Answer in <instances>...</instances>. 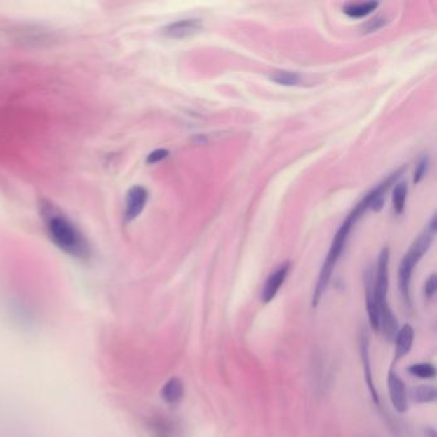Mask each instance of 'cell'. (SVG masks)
I'll return each mask as SVG.
<instances>
[{
	"label": "cell",
	"instance_id": "20",
	"mask_svg": "<svg viewBox=\"0 0 437 437\" xmlns=\"http://www.w3.org/2000/svg\"><path fill=\"white\" fill-rule=\"evenodd\" d=\"M385 20H382V18L377 17V18L370 20V22L367 23V25L364 26V30L367 31V32H375V31L382 29V27L385 26Z\"/></svg>",
	"mask_w": 437,
	"mask_h": 437
},
{
	"label": "cell",
	"instance_id": "9",
	"mask_svg": "<svg viewBox=\"0 0 437 437\" xmlns=\"http://www.w3.org/2000/svg\"><path fill=\"white\" fill-rule=\"evenodd\" d=\"M361 356H362V363H363L365 384H367L368 389H370L372 399L376 403V405H379V396H378L376 386H375V382H373L372 368H370V340H368V336L365 334H362V336H361Z\"/></svg>",
	"mask_w": 437,
	"mask_h": 437
},
{
	"label": "cell",
	"instance_id": "6",
	"mask_svg": "<svg viewBox=\"0 0 437 437\" xmlns=\"http://www.w3.org/2000/svg\"><path fill=\"white\" fill-rule=\"evenodd\" d=\"M203 30V23L198 18H186L178 20L176 22L170 23L164 27L162 32L166 37L170 39H186L195 36Z\"/></svg>",
	"mask_w": 437,
	"mask_h": 437
},
{
	"label": "cell",
	"instance_id": "18",
	"mask_svg": "<svg viewBox=\"0 0 437 437\" xmlns=\"http://www.w3.org/2000/svg\"><path fill=\"white\" fill-rule=\"evenodd\" d=\"M170 152L167 149H156L153 150L148 156H147V163L156 164L164 161L166 158H168Z\"/></svg>",
	"mask_w": 437,
	"mask_h": 437
},
{
	"label": "cell",
	"instance_id": "13",
	"mask_svg": "<svg viewBox=\"0 0 437 437\" xmlns=\"http://www.w3.org/2000/svg\"><path fill=\"white\" fill-rule=\"evenodd\" d=\"M412 401L418 404H427L436 401L437 391L433 386L421 385L417 386L412 390Z\"/></svg>",
	"mask_w": 437,
	"mask_h": 437
},
{
	"label": "cell",
	"instance_id": "12",
	"mask_svg": "<svg viewBox=\"0 0 437 437\" xmlns=\"http://www.w3.org/2000/svg\"><path fill=\"white\" fill-rule=\"evenodd\" d=\"M379 3L367 1V3H349L344 6V13L350 18H363L377 9Z\"/></svg>",
	"mask_w": 437,
	"mask_h": 437
},
{
	"label": "cell",
	"instance_id": "5",
	"mask_svg": "<svg viewBox=\"0 0 437 437\" xmlns=\"http://www.w3.org/2000/svg\"><path fill=\"white\" fill-rule=\"evenodd\" d=\"M290 268H291L290 262H285V263L280 264L278 267L274 269L272 274L268 276L267 281H266L264 286H263V290H262V302L263 303H271L276 297V295L278 294V291L281 289L283 282L286 281V278H288Z\"/></svg>",
	"mask_w": 437,
	"mask_h": 437
},
{
	"label": "cell",
	"instance_id": "7",
	"mask_svg": "<svg viewBox=\"0 0 437 437\" xmlns=\"http://www.w3.org/2000/svg\"><path fill=\"white\" fill-rule=\"evenodd\" d=\"M387 387L394 409L401 415L405 413L408 410V393L403 379L396 373L390 372L387 377Z\"/></svg>",
	"mask_w": 437,
	"mask_h": 437
},
{
	"label": "cell",
	"instance_id": "3",
	"mask_svg": "<svg viewBox=\"0 0 437 437\" xmlns=\"http://www.w3.org/2000/svg\"><path fill=\"white\" fill-rule=\"evenodd\" d=\"M436 215H432L430 223L426 226L422 234L415 238V243L412 244L410 249L401 260V267H399V288H401L403 300L408 308L412 307V297H410L412 274H413L415 266L419 263L423 255L430 249L431 244L436 235Z\"/></svg>",
	"mask_w": 437,
	"mask_h": 437
},
{
	"label": "cell",
	"instance_id": "10",
	"mask_svg": "<svg viewBox=\"0 0 437 437\" xmlns=\"http://www.w3.org/2000/svg\"><path fill=\"white\" fill-rule=\"evenodd\" d=\"M415 342V328L410 325H404L395 336V358L399 361L407 356Z\"/></svg>",
	"mask_w": 437,
	"mask_h": 437
},
{
	"label": "cell",
	"instance_id": "11",
	"mask_svg": "<svg viewBox=\"0 0 437 437\" xmlns=\"http://www.w3.org/2000/svg\"><path fill=\"white\" fill-rule=\"evenodd\" d=\"M184 394H185L184 384L178 377L170 378L161 390L162 399H163L164 403H167L170 405H176L182 401Z\"/></svg>",
	"mask_w": 437,
	"mask_h": 437
},
{
	"label": "cell",
	"instance_id": "17",
	"mask_svg": "<svg viewBox=\"0 0 437 437\" xmlns=\"http://www.w3.org/2000/svg\"><path fill=\"white\" fill-rule=\"evenodd\" d=\"M429 164H430V158L427 156H421V159L415 166V175H413V182L415 185L419 184L426 176V173L429 170Z\"/></svg>",
	"mask_w": 437,
	"mask_h": 437
},
{
	"label": "cell",
	"instance_id": "15",
	"mask_svg": "<svg viewBox=\"0 0 437 437\" xmlns=\"http://www.w3.org/2000/svg\"><path fill=\"white\" fill-rule=\"evenodd\" d=\"M408 186L405 182H396L393 191V207L396 215H403L407 201Z\"/></svg>",
	"mask_w": 437,
	"mask_h": 437
},
{
	"label": "cell",
	"instance_id": "4",
	"mask_svg": "<svg viewBox=\"0 0 437 437\" xmlns=\"http://www.w3.org/2000/svg\"><path fill=\"white\" fill-rule=\"evenodd\" d=\"M148 190L144 186H133L127 191L125 201V218L127 222L134 221L141 215V212L148 203Z\"/></svg>",
	"mask_w": 437,
	"mask_h": 437
},
{
	"label": "cell",
	"instance_id": "19",
	"mask_svg": "<svg viewBox=\"0 0 437 437\" xmlns=\"http://www.w3.org/2000/svg\"><path fill=\"white\" fill-rule=\"evenodd\" d=\"M437 291V277L436 274H432L427 278V281L424 283V297L431 300L432 297L436 295Z\"/></svg>",
	"mask_w": 437,
	"mask_h": 437
},
{
	"label": "cell",
	"instance_id": "2",
	"mask_svg": "<svg viewBox=\"0 0 437 437\" xmlns=\"http://www.w3.org/2000/svg\"><path fill=\"white\" fill-rule=\"evenodd\" d=\"M44 217L49 237L62 252L79 260L89 258L91 252L86 237L68 217L52 208L45 210Z\"/></svg>",
	"mask_w": 437,
	"mask_h": 437
},
{
	"label": "cell",
	"instance_id": "14",
	"mask_svg": "<svg viewBox=\"0 0 437 437\" xmlns=\"http://www.w3.org/2000/svg\"><path fill=\"white\" fill-rule=\"evenodd\" d=\"M269 80L281 86H297L302 82V76L291 71H276L269 76Z\"/></svg>",
	"mask_w": 437,
	"mask_h": 437
},
{
	"label": "cell",
	"instance_id": "8",
	"mask_svg": "<svg viewBox=\"0 0 437 437\" xmlns=\"http://www.w3.org/2000/svg\"><path fill=\"white\" fill-rule=\"evenodd\" d=\"M148 427L152 437H182L180 424L166 415L153 417L149 421Z\"/></svg>",
	"mask_w": 437,
	"mask_h": 437
},
{
	"label": "cell",
	"instance_id": "16",
	"mask_svg": "<svg viewBox=\"0 0 437 437\" xmlns=\"http://www.w3.org/2000/svg\"><path fill=\"white\" fill-rule=\"evenodd\" d=\"M408 372L417 378L430 379L436 376V368L431 363H415L408 367Z\"/></svg>",
	"mask_w": 437,
	"mask_h": 437
},
{
	"label": "cell",
	"instance_id": "1",
	"mask_svg": "<svg viewBox=\"0 0 437 437\" xmlns=\"http://www.w3.org/2000/svg\"><path fill=\"white\" fill-rule=\"evenodd\" d=\"M370 209L368 207V201L364 196L362 201L356 204V207L353 209V212L349 215L347 221L341 224L340 229L336 232L332 244L330 246V250L327 254L326 260L323 262V266L321 268L319 272L318 281L316 283V288L313 291V297H311V307L316 308L318 305L321 299L323 297L325 291L327 290L328 283L331 281V277L334 274L335 268L337 262L340 260L341 254L345 249V245L348 241L350 231L353 230V227L356 226V223L362 218V215Z\"/></svg>",
	"mask_w": 437,
	"mask_h": 437
}]
</instances>
